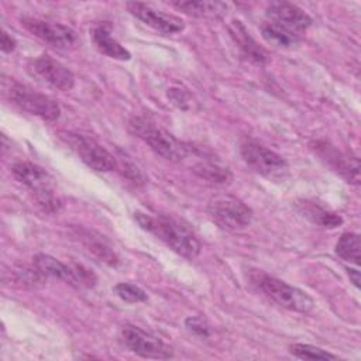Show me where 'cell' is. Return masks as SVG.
<instances>
[{"mask_svg": "<svg viewBox=\"0 0 361 361\" xmlns=\"http://www.w3.org/2000/svg\"><path fill=\"white\" fill-rule=\"evenodd\" d=\"M120 337L123 344L144 358L154 360H168L173 357V350L171 345L164 343L159 337L137 327L133 324L123 326L120 331Z\"/></svg>", "mask_w": 361, "mask_h": 361, "instance_id": "ba28073f", "label": "cell"}, {"mask_svg": "<svg viewBox=\"0 0 361 361\" xmlns=\"http://www.w3.org/2000/svg\"><path fill=\"white\" fill-rule=\"evenodd\" d=\"M289 353L300 360H336L337 357L320 347L310 345V344H302V343H293L289 345Z\"/></svg>", "mask_w": 361, "mask_h": 361, "instance_id": "cb8c5ba5", "label": "cell"}, {"mask_svg": "<svg viewBox=\"0 0 361 361\" xmlns=\"http://www.w3.org/2000/svg\"><path fill=\"white\" fill-rule=\"evenodd\" d=\"M13 281L27 288H38L44 285L45 276L32 265V267H20L11 271Z\"/></svg>", "mask_w": 361, "mask_h": 361, "instance_id": "d4e9b609", "label": "cell"}, {"mask_svg": "<svg viewBox=\"0 0 361 361\" xmlns=\"http://www.w3.org/2000/svg\"><path fill=\"white\" fill-rule=\"evenodd\" d=\"M126 6L130 14L158 32L176 34L185 30V21L173 14L155 10L154 7L138 1H130Z\"/></svg>", "mask_w": 361, "mask_h": 361, "instance_id": "7c38bea8", "label": "cell"}, {"mask_svg": "<svg viewBox=\"0 0 361 361\" xmlns=\"http://www.w3.org/2000/svg\"><path fill=\"white\" fill-rule=\"evenodd\" d=\"M185 326L186 329L196 337L200 338H207L210 336V327L206 323V320H203L202 317L197 316H190L185 320Z\"/></svg>", "mask_w": 361, "mask_h": 361, "instance_id": "83f0119b", "label": "cell"}, {"mask_svg": "<svg viewBox=\"0 0 361 361\" xmlns=\"http://www.w3.org/2000/svg\"><path fill=\"white\" fill-rule=\"evenodd\" d=\"M267 17L272 23L281 24L298 34L312 24V17L305 10L286 1L271 3L267 7Z\"/></svg>", "mask_w": 361, "mask_h": 361, "instance_id": "5bb4252c", "label": "cell"}, {"mask_svg": "<svg viewBox=\"0 0 361 361\" xmlns=\"http://www.w3.org/2000/svg\"><path fill=\"white\" fill-rule=\"evenodd\" d=\"M134 219L141 228L164 241L176 254L188 259H193L200 254V241L179 220L165 214L149 216L141 212H135Z\"/></svg>", "mask_w": 361, "mask_h": 361, "instance_id": "6da1fadb", "label": "cell"}, {"mask_svg": "<svg viewBox=\"0 0 361 361\" xmlns=\"http://www.w3.org/2000/svg\"><path fill=\"white\" fill-rule=\"evenodd\" d=\"M240 152L248 166L271 180L283 179L289 173V166L285 158L257 141H244L240 147Z\"/></svg>", "mask_w": 361, "mask_h": 361, "instance_id": "5b68a950", "label": "cell"}, {"mask_svg": "<svg viewBox=\"0 0 361 361\" xmlns=\"http://www.w3.org/2000/svg\"><path fill=\"white\" fill-rule=\"evenodd\" d=\"M173 7L192 17L200 18H220L227 11V4L221 1L192 0V1H175Z\"/></svg>", "mask_w": 361, "mask_h": 361, "instance_id": "d6986e66", "label": "cell"}, {"mask_svg": "<svg viewBox=\"0 0 361 361\" xmlns=\"http://www.w3.org/2000/svg\"><path fill=\"white\" fill-rule=\"evenodd\" d=\"M261 32L267 42L279 48H293L299 42L298 32L272 21L265 23L261 27Z\"/></svg>", "mask_w": 361, "mask_h": 361, "instance_id": "44dd1931", "label": "cell"}, {"mask_svg": "<svg viewBox=\"0 0 361 361\" xmlns=\"http://www.w3.org/2000/svg\"><path fill=\"white\" fill-rule=\"evenodd\" d=\"M21 24L32 35H35L37 38L42 39L44 42H47L55 48L68 49L78 44L76 32L72 28H69L68 25L58 24V23H49V21L39 20V18H32V17H24L21 20Z\"/></svg>", "mask_w": 361, "mask_h": 361, "instance_id": "30bf717a", "label": "cell"}, {"mask_svg": "<svg viewBox=\"0 0 361 361\" xmlns=\"http://www.w3.org/2000/svg\"><path fill=\"white\" fill-rule=\"evenodd\" d=\"M336 254L348 262L360 264V235L357 233H344L336 244Z\"/></svg>", "mask_w": 361, "mask_h": 361, "instance_id": "603a6c76", "label": "cell"}, {"mask_svg": "<svg viewBox=\"0 0 361 361\" xmlns=\"http://www.w3.org/2000/svg\"><path fill=\"white\" fill-rule=\"evenodd\" d=\"M28 69L34 76L55 89L66 92L75 86V75L72 71L48 55H41L32 59L28 63Z\"/></svg>", "mask_w": 361, "mask_h": 361, "instance_id": "8fae6325", "label": "cell"}, {"mask_svg": "<svg viewBox=\"0 0 361 361\" xmlns=\"http://www.w3.org/2000/svg\"><path fill=\"white\" fill-rule=\"evenodd\" d=\"M8 96L13 104L18 109L45 121H55L61 116V107L54 99L42 93H37L23 85L13 83L8 90Z\"/></svg>", "mask_w": 361, "mask_h": 361, "instance_id": "9c48e42d", "label": "cell"}, {"mask_svg": "<svg viewBox=\"0 0 361 361\" xmlns=\"http://www.w3.org/2000/svg\"><path fill=\"white\" fill-rule=\"evenodd\" d=\"M193 172L212 183H228L233 179V175L227 166L220 164L213 158H202L199 162L193 165Z\"/></svg>", "mask_w": 361, "mask_h": 361, "instance_id": "ffe728a7", "label": "cell"}, {"mask_svg": "<svg viewBox=\"0 0 361 361\" xmlns=\"http://www.w3.org/2000/svg\"><path fill=\"white\" fill-rule=\"evenodd\" d=\"M128 128L155 154L168 161H182L189 155V147L185 142L145 117H133L128 123Z\"/></svg>", "mask_w": 361, "mask_h": 361, "instance_id": "3957f363", "label": "cell"}, {"mask_svg": "<svg viewBox=\"0 0 361 361\" xmlns=\"http://www.w3.org/2000/svg\"><path fill=\"white\" fill-rule=\"evenodd\" d=\"M168 97L172 100L175 106H178L182 110L192 109V96L188 93V90L182 87H171L168 89Z\"/></svg>", "mask_w": 361, "mask_h": 361, "instance_id": "f1b7e54d", "label": "cell"}, {"mask_svg": "<svg viewBox=\"0 0 361 361\" xmlns=\"http://www.w3.org/2000/svg\"><path fill=\"white\" fill-rule=\"evenodd\" d=\"M230 34L240 48L241 54L248 59L250 62L255 65H262L267 62V52L262 47H259L255 39L250 35V32L245 30L241 21H233L228 27Z\"/></svg>", "mask_w": 361, "mask_h": 361, "instance_id": "9a60e30c", "label": "cell"}, {"mask_svg": "<svg viewBox=\"0 0 361 361\" xmlns=\"http://www.w3.org/2000/svg\"><path fill=\"white\" fill-rule=\"evenodd\" d=\"M314 152L348 183H360V161L354 155L344 154L324 141L314 142Z\"/></svg>", "mask_w": 361, "mask_h": 361, "instance_id": "4fadbf2b", "label": "cell"}, {"mask_svg": "<svg viewBox=\"0 0 361 361\" xmlns=\"http://www.w3.org/2000/svg\"><path fill=\"white\" fill-rule=\"evenodd\" d=\"M32 265L47 278V276H52V278H58L65 281L66 283H69L71 286L76 288V281H75V275L72 271V267L68 264L61 262L59 259L54 258L52 255L48 254H37L32 258Z\"/></svg>", "mask_w": 361, "mask_h": 361, "instance_id": "2e32d148", "label": "cell"}, {"mask_svg": "<svg viewBox=\"0 0 361 361\" xmlns=\"http://www.w3.org/2000/svg\"><path fill=\"white\" fill-rule=\"evenodd\" d=\"M71 267L75 275L76 288H93L96 285L97 278L90 269H87L80 264H71Z\"/></svg>", "mask_w": 361, "mask_h": 361, "instance_id": "4316f807", "label": "cell"}, {"mask_svg": "<svg viewBox=\"0 0 361 361\" xmlns=\"http://www.w3.org/2000/svg\"><path fill=\"white\" fill-rule=\"evenodd\" d=\"M11 172L20 183L34 192L37 203L45 212L54 213L61 209L62 203L52 189V178L44 168L32 162L20 161L11 166Z\"/></svg>", "mask_w": 361, "mask_h": 361, "instance_id": "277c9868", "label": "cell"}, {"mask_svg": "<svg viewBox=\"0 0 361 361\" xmlns=\"http://www.w3.org/2000/svg\"><path fill=\"white\" fill-rule=\"evenodd\" d=\"M250 282L269 300L290 312L309 313L314 306L313 299L306 292L262 271H251Z\"/></svg>", "mask_w": 361, "mask_h": 361, "instance_id": "7a4b0ae2", "label": "cell"}, {"mask_svg": "<svg viewBox=\"0 0 361 361\" xmlns=\"http://www.w3.org/2000/svg\"><path fill=\"white\" fill-rule=\"evenodd\" d=\"M61 138L89 168L99 172H109L117 168V158L96 140L75 133H61Z\"/></svg>", "mask_w": 361, "mask_h": 361, "instance_id": "52a82bcc", "label": "cell"}, {"mask_svg": "<svg viewBox=\"0 0 361 361\" xmlns=\"http://www.w3.org/2000/svg\"><path fill=\"white\" fill-rule=\"evenodd\" d=\"M16 45H17L16 39L11 35H8V32L1 31V51L4 54H10L16 49Z\"/></svg>", "mask_w": 361, "mask_h": 361, "instance_id": "f546056e", "label": "cell"}, {"mask_svg": "<svg viewBox=\"0 0 361 361\" xmlns=\"http://www.w3.org/2000/svg\"><path fill=\"white\" fill-rule=\"evenodd\" d=\"M92 35H93L94 45L106 56L118 59V61H128L131 58V54L128 52V49H126L114 37H111V32L107 25L100 24L94 27Z\"/></svg>", "mask_w": 361, "mask_h": 361, "instance_id": "e0dca14e", "label": "cell"}, {"mask_svg": "<svg viewBox=\"0 0 361 361\" xmlns=\"http://www.w3.org/2000/svg\"><path fill=\"white\" fill-rule=\"evenodd\" d=\"M114 293L127 303H140L147 300V292L137 285L120 282L114 286Z\"/></svg>", "mask_w": 361, "mask_h": 361, "instance_id": "484cf974", "label": "cell"}, {"mask_svg": "<svg viewBox=\"0 0 361 361\" xmlns=\"http://www.w3.org/2000/svg\"><path fill=\"white\" fill-rule=\"evenodd\" d=\"M300 214H303L313 224L324 227V228H336L343 224V217L336 212H331L314 202L303 200L298 206Z\"/></svg>", "mask_w": 361, "mask_h": 361, "instance_id": "ac0fdd59", "label": "cell"}, {"mask_svg": "<svg viewBox=\"0 0 361 361\" xmlns=\"http://www.w3.org/2000/svg\"><path fill=\"white\" fill-rule=\"evenodd\" d=\"M79 237L83 241L85 247L89 250V252H92L99 261L114 267L118 262V257L117 254L102 240L97 237H93L89 231H79Z\"/></svg>", "mask_w": 361, "mask_h": 361, "instance_id": "7402d4cb", "label": "cell"}, {"mask_svg": "<svg viewBox=\"0 0 361 361\" xmlns=\"http://www.w3.org/2000/svg\"><path fill=\"white\" fill-rule=\"evenodd\" d=\"M207 213L221 228L237 231L250 226L252 210L240 199L231 195H217L210 199Z\"/></svg>", "mask_w": 361, "mask_h": 361, "instance_id": "8992f818", "label": "cell"}, {"mask_svg": "<svg viewBox=\"0 0 361 361\" xmlns=\"http://www.w3.org/2000/svg\"><path fill=\"white\" fill-rule=\"evenodd\" d=\"M348 271V276L353 281V283L358 288L360 286V272L357 269H347Z\"/></svg>", "mask_w": 361, "mask_h": 361, "instance_id": "4dcf8cb0", "label": "cell"}]
</instances>
